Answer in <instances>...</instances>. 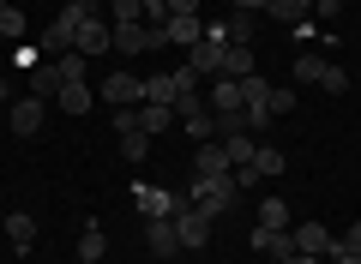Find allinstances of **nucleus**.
Instances as JSON below:
<instances>
[{
  "label": "nucleus",
  "instance_id": "nucleus-1",
  "mask_svg": "<svg viewBox=\"0 0 361 264\" xmlns=\"http://www.w3.org/2000/svg\"><path fill=\"white\" fill-rule=\"evenodd\" d=\"M235 199H241V187H235V175H193L187 180V204H193V210H205L211 222H217V216H229L235 210Z\"/></svg>",
  "mask_w": 361,
  "mask_h": 264
},
{
  "label": "nucleus",
  "instance_id": "nucleus-2",
  "mask_svg": "<svg viewBox=\"0 0 361 264\" xmlns=\"http://www.w3.org/2000/svg\"><path fill=\"white\" fill-rule=\"evenodd\" d=\"M211 228H217V222H211L205 210H193V204H180V210H175V234H180V246H187V252H199V246H205V240H211Z\"/></svg>",
  "mask_w": 361,
  "mask_h": 264
},
{
  "label": "nucleus",
  "instance_id": "nucleus-3",
  "mask_svg": "<svg viewBox=\"0 0 361 264\" xmlns=\"http://www.w3.org/2000/svg\"><path fill=\"white\" fill-rule=\"evenodd\" d=\"M157 42H163V25H145V18L139 25H115V49L121 54H151Z\"/></svg>",
  "mask_w": 361,
  "mask_h": 264
},
{
  "label": "nucleus",
  "instance_id": "nucleus-4",
  "mask_svg": "<svg viewBox=\"0 0 361 264\" xmlns=\"http://www.w3.org/2000/svg\"><path fill=\"white\" fill-rule=\"evenodd\" d=\"M42 114H49V108H42V96H18V102H6V120H13L18 139H37V132H42Z\"/></svg>",
  "mask_w": 361,
  "mask_h": 264
},
{
  "label": "nucleus",
  "instance_id": "nucleus-5",
  "mask_svg": "<svg viewBox=\"0 0 361 264\" xmlns=\"http://www.w3.org/2000/svg\"><path fill=\"white\" fill-rule=\"evenodd\" d=\"M289 240H295V252H307V258H331V252H337V240H331V228H325V222L289 228Z\"/></svg>",
  "mask_w": 361,
  "mask_h": 264
},
{
  "label": "nucleus",
  "instance_id": "nucleus-6",
  "mask_svg": "<svg viewBox=\"0 0 361 264\" xmlns=\"http://www.w3.org/2000/svg\"><path fill=\"white\" fill-rule=\"evenodd\" d=\"M133 204H139L145 222H157V216H175L187 199H175V192H157V187H133Z\"/></svg>",
  "mask_w": 361,
  "mask_h": 264
},
{
  "label": "nucleus",
  "instance_id": "nucleus-7",
  "mask_svg": "<svg viewBox=\"0 0 361 264\" xmlns=\"http://www.w3.org/2000/svg\"><path fill=\"white\" fill-rule=\"evenodd\" d=\"M103 102H115V108H139V102H145V78H133V73L103 78Z\"/></svg>",
  "mask_w": 361,
  "mask_h": 264
},
{
  "label": "nucleus",
  "instance_id": "nucleus-8",
  "mask_svg": "<svg viewBox=\"0 0 361 264\" xmlns=\"http://www.w3.org/2000/svg\"><path fill=\"white\" fill-rule=\"evenodd\" d=\"M73 49L85 54H103V49H115V25H103V18H85V25H78V37H73Z\"/></svg>",
  "mask_w": 361,
  "mask_h": 264
},
{
  "label": "nucleus",
  "instance_id": "nucleus-9",
  "mask_svg": "<svg viewBox=\"0 0 361 264\" xmlns=\"http://www.w3.org/2000/svg\"><path fill=\"white\" fill-rule=\"evenodd\" d=\"M199 37H205V18H199V13H169V18H163V42H180V49H193Z\"/></svg>",
  "mask_w": 361,
  "mask_h": 264
},
{
  "label": "nucleus",
  "instance_id": "nucleus-10",
  "mask_svg": "<svg viewBox=\"0 0 361 264\" xmlns=\"http://www.w3.org/2000/svg\"><path fill=\"white\" fill-rule=\"evenodd\" d=\"M145 246H151V258H175V252H180L175 216H157V222H145Z\"/></svg>",
  "mask_w": 361,
  "mask_h": 264
},
{
  "label": "nucleus",
  "instance_id": "nucleus-11",
  "mask_svg": "<svg viewBox=\"0 0 361 264\" xmlns=\"http://www.w3.org/2000/svg\"><path fill=\"white\" fill-rule=\"evenodd\" d=\"M241 102H247L241 78H211V102H205L211 114H241Z\"/></svg>",
  "mask_w": 361,
  "mask_h": 264
},
{
  "label": "nucleus",
  "instance_id": "nucleus-12",
  "mask_svg": "<svg viewBox=\"0 0 361 264\" xmlns=\"http://www.w3.org/2000/svg\"><path fill=\"white\" fill-rule=\"evenodd\" d=\"M193 175H235V163H229V151H223V139H211V144H199V156H193Z\"/></svg>",
  "mask_w": 361,
  "mask_h": 264
},
{
  "label": "nucleus",
  "instance_id": "nucleus-13",
  "mask_svg": "<svg viewBox=\"0 0 361 264\" xmlns=\"http://www.w3.org/2000/svg\"><path fill=\"white\" fill-rule=\"evenodd\" d=\"M180 132H187L193 144H211V139H217V114H211L205 102H199V108H187V114H180Z\"/></svg>",
  "mask_w": 361,
  "mask_h": 264
},
{
  "label": "nucleus",
  "instance_id": "nucleus-14",
  "mask_svg": "<svg viewBox=\"0 0 361 264\" xmlns=\"http://www.w3.org/2000/svg\"><path fill=\"white\" fill-rule=\"evenodd\" d=\"M180 114L169 108V102H139V132H169Z\"/></svg>",
  "mask_w": 361,
  "mask_h": 264
},
{
  "label": "nucleus",
  "instance_id": "nucleus-15",
  "mask_svg": "<svg viewBox=\"0 0 361 264\" xmlns=\"http://www.w3.org/2000/svg\"><path fill=\"white\" fill-rule=\"evenodd\" d=\"M265 13L277 18V25H307V18H313V0H265Z\"/></svg>",
  "mask_w": 361,
  "mask_h": 264
},
{
  "label": "nucleus",
  "instance_id": "nucleus-16",
  "mask_svg": "<svg viewBox=\"0 0 361 264\" xmlns=\"http://www.w3.org/2000/svg\"><path fill=\"white\" fill-rule=\"evenodd\" d=\"M223 42H229V49H253V13H229L223 18Z\"/></svg>",
  "mask_w": 361,
  "mask_h": 264
},
{
  "label": "nucleus",
  "instance_id": "nucleus-17",
  "mask_svg": "<svg viewBox=\"0 0 361 264\" xmlns=\"http://www.w3.org/2000/svg\"><path fill=\"white\" fill-rule=\"evenodd\" d=\"M30 240H37V222H30L25 210H13V216H6V246H13V252H30Z\"/></svg>",
  "mask_w": 361,
  "mask_h": 264
},
{
  "label": "nucleus",
  "instance_id": "nucleus-18",
  "mask_svg": "<svg viewBox=\"0 0 361 264\" xmlns=\"http://www.w3.org/2000/svg\"><path fill=\"white\" fill-rule=\"evenodd\" d=\"M61 90H66L61 66H37V73H30V96H42V102H49V96H61Z\"/></svg>",
  "mask_w": 361,
  "mask_h": 264
},
{
  "label": "nucleus",
  "instance_id": "nucleus-19",
  "mask_svg": "<svg viewBox=\"0 0 361 264\" xmlns=\"http://www.w3.org/2000/svg\"><path fill=\"white\" fill-rule=\"evenodd\" d=\"M109 252V234H103V222H85V234H78V258L85 264H97Z\"/></svg>",
  "mask_w": 361,
  "mask_h": 264
},
{
  "label": "nucleus",
  "instance_id": "nucleus-20",
  "mask_svg": "<svg viewBox=\"0 0 361 264\" xmlns=\"http://www.w3.org/2000/svg\"><path fill=\"white\" fill-rule=\"evenodd\" d=\"M223 151H229V163L241 168V163H253V156H259V139H253V132H229V139H223Z\"/></svg>",
  "mask_w": 361,
  "mask_h": 264
},
{
  "label": "nucleus",
  "instance_id": "nucleus-21",
  "mask_svg": "<svg viewBox=\"0 0 361 264\" xmlns=\"http://www.w3.org/2000/svg\"><path fill=\"white\" fill-rule=\"evenodd\" d=\"M253 175H259V180H277V175H283V151L259 144V156H253Z\"/></svg>",
  "mask_w": 361,
  "mask_h": 264
},
{
  "label": "nucleus",
  "instance_id": "nucleus-22",
  "mask_svg": "<svg viewBox=\"0 0 361 264\" xmlns=\"http://www.w3.org/2000/svg\"><path fill=\"white\" fill-rule=\"evenodd\" d=\"M223 78H253V49H229L223 54Z\"/></svg>",
  "mask_w": 361,
  "mask_h": 264
},
{
  "label": "nucleus",
  "instance_id": "nucleus-23",
  "mask_svg": "<svg viewBox=\"0 0 361 264\" xmlns=\"http://www.w3.org/2000/svg\"><path fill=\"white\" fill-rule=\"evenodd\" d=\"M25 13H18V6H6V13H0V37H6V42H13V49H18V42H25Z\"/></svg>",
  "mask_w": 361,
  "mask_h": 264
},
{
  "label": "nucleus",
  "instance_id": "nucleus-24",
  "mask_svg": "<svg viewBox=\"0 0 361 264\" xmlns=\"http://www.w3.org/2000/svg\"><path fill=\"white\" fill-rule=\"evenodd\" d=\"M54 102H61L66 114H90V90H85V84H66V90H61Z\"/></svg>",
  "mask_w": 361,
  "mask_h": 264
},
{
  "label": "nucleus",
  "instance_id": "nucleus-25",
  "mask_svg": "<svg viewBox=\"0 0 361 264\" xmlns=\"http://www.w3.org/2000/svg\"><path fill=\"white\" fill-rule=\"evenodd\" d=\"M54 66H61V78H66V84H85V54H78V49H66Z\"/></svg>",
  "mask_w": 361,
  "mask_h": 264
},
{
  "label": "nucleus",
  "instance_id": "nucleus-26",
  "mask_svg": "<svg viewBox=\"0 0 361 264\" xmlns=\"http://www.w3.org/2000/svg\"><path fill=\"white\" fill-rule=\"evenodd\" d=\"M259 222H265V228H289V204L283 199H265V204H259Z\"/></svg>",
  "mask_w": 361,
  "mask_h": 264
},
{
  "label": "nucleus",
  "instance_id": "nucleus-27",
  "mask_svg": "<svg viewBox=\"0 0 361 264\" xmlns=\"http://www.w3.org/2000/svg\"><path fill=\"white\" fill-rule=\"evenodd\" d=\"M325 66H331V61H319V54H301V61H295V78H301V84H319Z\"/></svg>",
  "mask_w": 361,
  "mask_h": 264
},
{
  "label": "nucleus",
  "instance_id": "nucleus-28",
  "mask_svg": "<svg viewBox=\"0 0 361 264\" xmlns=\"http://www.w3.org/2000/svg\"><path fill=\"white\" fill-rule=\"evenodd\" d=\"M295 90H289V84H271V120H277V114H295Z\"/></svg>",
  "mask_w": 361,
  "mask_h": 264
},
{
  "label": "nucleus",
  "instance_id": "nucleus-29",
  "mask_svg": "<svg viewBox=\"0 0 361 264\" xmlns=\"http://www.w3.org/2000/svg\"><path fill=\"white\" fill-rule=\"evenodd\" d=\"M319 90H325V96H343V90H349V73H343V66H325Z\"/></svg>",
  "mask_w": 361,
  "mask_h": 264
},
{
  "label": "nucleus",
  "instance_id": "nucleus-30",
  "mask_svg": "<svg viewBox=\"0 0 361 264\" xmlns=\"http://www.w3.org/2000/svg\"><path fill=\"white\" fill-rule=\"evenodd\" d=\"M109 13H115V25H139V0H109Z\"/></svg>",
  "mask_w": 361,
  "mask_h": 264
},
{
  "label": "nucleus",
  "instance_id": "nucleus-31",
  "mask_svg": "<svg viewBox=\"0 0 361 264\" xmlns=\"http://www.w3.org/2000/svg\"><path fill=\"white\" fill-rule=\"evenodd\" d=\"M139 13L151 18V25H163V18H169V0H139Z\"/></svg>",
  "mask_w": 361,
  "mask_h": 264
},
{
  "label": "nucleus",
  "instance_id": "nucleus-32",
  "mask_svg": "<svg viewBox=\"0 0 361 264\" xmlns=\"http://www.w3.org/2000/svg\"><path fill=\"white\" fill-rule=\"evenodd\" d=\"M337 13H343V0H313V18H325V25H331Z\"/></svg>",
  "mask_w": 361,
  "mask_h": 264
},
{
  "label": "nucleus",
  "instance_id": "nucleus-33",
  "mask_svg": "<svg viewBox=\"0 0 361 264\" xmlns=\"http://www.w3.org/2000/svg\"><path fill=\"white\" fill-rule=\"evenodd\" d=\"M337 252H361V222H349V234L337 240Z\"/></svg>",
  "mask_w": 361,
  "mask_h": 264
},
{
  "label": "nucleus",
  "instance_id": "nucleus-34",
  "mask_svg": "<svg viewBox=\"0 0 361 264\" xmlns=\"http://www.w3.org/2000/svg\"><path fill=\"white\" fill-rule=\"evenodd\" d=\"M229 13H265V0H229Z\"/></svg>",
  "mask_w": 361,
  "mask_h": 264
},
{
  "label": "nucleus",
  "instance_id": "nucleus-35",
  "mask_svg": "<svg viewBox=\"0 0 361 264\" xmlns=\"http://www.w3.org/2000/svg\"><path fill=\"white\" fill-rule=\"evenodd\" d=\"M277 264H325V258H307V252H289V258H277Z\"/></svg>",
  "mask_w": 361,
  "mask_h": 264
},
{
  "label": "nucleus",
  "instance_id": "nucleus-36",
  "mask_svg": "<svg viewBox=\"0 0 361 264\" xmlns=\"http://www.w3.org/2000/svg\"><path fill=\"white\" fill-rule=\"evenodd\" d=\"M169 13H199V0H169Z\"/></svg>",
  "mask_w": 361,
  "mask_h": 264
},
{
  "label": "nucleus",
  "instance_id": "nucleus-37",
  "mask_svg": "<svg viewBox=\"0 0 361 264\" xmlns=\"http://www.w3.org/2000/svg\"><path fill=\"white\" fill-rule=\"evenodd\" d=\"M331 264H361V252H331Z\"/></svg>",
  "mask_w": 361,
  "mask_h": 264
},
{
  "label": "nucleus",
  "instance_id": "nucleus-38",
  "mask_svg": "<svg viewBox=\"0 0 361 264\" xmlns=\"http://www.w3.org/2000/svg\"><path fill=\"white\" fill-rule=\"evenodd\" d=\"M0 102H13V90H6V78H0Z\"/></svg>",
  "mask_w": 361,
  "mask_h": 264
},
{
  "label": "nucleus",
  "instance_id": "nucleus-39",
  "mask_svg": "<svg viewBox=\"0 0 361 264\" xmlns=\"http://www.w3.org/2000/svg\"><path fill=\"white\" fill-rule=\"evenodd\" d=\"M6 6H13V0H0V13H6Z\"/></svg>",
  "mask_w": 361,
  "mask_h": 264
},
{
  "label": "nucleus",
  "instance_id": "nucleus-40",
  "mask_svg": "<svg viewBox=\"0 0 361 264\" xmlns=\"http://www.w3.org/2000/svg\"><path fill=\"white\" fill-rule=\"evenodd\" d=\"M73 264H85V258H73Z\"/></svg>",
  "mask_w": 361,
  "mask_h": 264
}]
</instances>
